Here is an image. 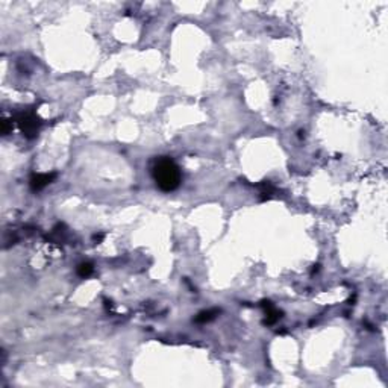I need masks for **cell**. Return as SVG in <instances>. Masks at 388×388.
<instances>
[{
  "mask_svg": "<svg viewBox=\"0 0 388 388\" xmlns=\"http://www.w3.org/2000/svg\"><path fill=\"white\" fill-rule=\"evenodd\" d=\"M152 176L155 179L156 187L164 193L175 191L182 182V173L179 165L168 156H159L153 161Z\"/></svg>",
  "mask_w": 388,
  "mask_h": 388,
  "instance_id": "1",
  "label": "cell"
},
{
  "mask_svg": "<svg viewBox=\"0 0 388 388\" xmlns=\"http://www.w3.org/2000/svg\"><path fill=\"white\" fill-rule=\"evenodd\" d=\"M18 126L23 132V135H26L29 138L35 137L38 129H40V121L35 114H21L18 117Z\"/></svg>",
  "mask_w": 388,
  "mask_h": 388,
  "instance_id": "2",
  "label": "cell"
},
{
  "mask_svg": "<svg viewBox=\"0 0 388 388\" xmlns=\"http://www.w3.org/2000/svg\"><path fill=\"white\" fill-rule=\"evenodd\" d=\"M55 173H50V175H34L32 179H31V188L34 191H40L43 190L44 187H47L48 184H50L53 179H55Z\"/></svg>",
  "mask_w": 388,
  "mask_h": 388,
  "instance_id": "3",
  "label": "cell"
},
{
  "mask_svg": "<svg viewBox=\"0 0 388 388\" xmlns=\"http://www.w3.org/2000/svg\"><path fill=\"white\" fill-rule=\"evenodd\" d=\"M217 309H208V311H202L196 319H194V322L196 323H206L209 320H212L215 315H217Z\"/></svg>",
  "mask_w": 388,
  "mask_h": 388,
  "instance_id": "4",
  "label": "cell"
},
{
  "mask_svg": "<svg viewBox=\"0 0 388 388\" xmlns=\"http://www.w3.org/2000/svg\"><path fill=\"white\" fill-rule=\"evenodd\" d=\"M93 272H94V267H93L91 262H82V264L78 267V275H79L81 278H88Z\"/></svg>",
  "mask_w": 388,
  "mask_h": 388,
  "instance_id": "5",
  "label": "cell"
}]
</instances>
